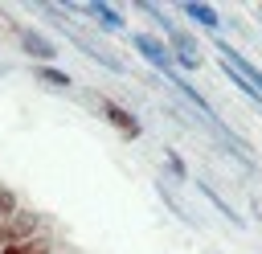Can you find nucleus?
I'll return each instance as SVG.
<instances>
[{
    "label": "nucleus",
    "instance_id": "5",
    "mask_svg": "<svg viewBox=\"0 0 262 254\" xmlns=\"http://www.w3.org/2000/svg\"><path fill=\"white\" fill-rule=\"evenodd\" d=\"M180 12H184V16H192V20H196V25H205V29H217V25H221L217 8H209V4H196V0H184V4H180Z\"/></svg>",
    "mask_w": 262,
    "mask_h": 254
},
{
    "label": "nucleus",
    "instance_id": "8",
    "mask_svg": "<svg viewBox=\"0 0 262 254\" xmlns=\"http://www.w3.org/2000/svg\"><path fill=\"white\" fill-rule=\"evenodd\" d=\"M12 217H16V193L0 184V225H8Z\"/></svg>",
    "mask_w": 262,
    "mask_h": 254
},
{
    "label": "nucleus",
    "instance_id": "2",
    "mask_svg": "<svg viewBox=\"0 0 262 254\" xmlns=\"http://www.w3.org/2000/svg\"><path fill=\"white\" fill-rule=\"evenodd\" d=\"M217 49H221L225 66H233V70H237V74H242V78H246V82H250V86L262 94V70H258V66H254V61H250L242 49H233V45H225V41H217Z\"/></svg>",
    "mask_w": 262,
    "mask_h": 254
},
{
    "label": "nucleus",
    "instance_id": "11",
    "mask_svg": "<svg viewBox=\"0 0 262 254\" xmlns=\"http://www.w3.org/2000/svg\"><path fill=\"white\" fill-rule=\"evenodd\" d=\"M8 242H12V238H8V225H0V250H4Z\"/></svg>",
    "mask_w": 262,
    "mask_h": 254
},
{
    "label": "nucleus",
    "instance_id": "1",
    "mask_svg": "<svg viewBox=\"0 0 262 254\" xmlns=\"http://www.w3.org/2000/svg\"><path fill=\"white\" fill-rule=\"evenodd\" d=\"M131 45L139 49V57H147L160 74H168L172 78V53H168V45L160 41V37H151V33H131Z\"/></svg>",
    "mask_w": 262,
    "mask_h": 254
},
{
    "label": "nucleus",
    "instance_id": "6",
    "mask_svg": "<svg viewBox=\"0 0 262 254\" xmlns=\"http://www.w3.org/2000/svg\"><path fill=\"white\" fill-rule=\"evenodd\" d=\"M82 12H90L102 29H123V16H119V8H111V4H82Z\"/></svg>",
    "mask_w": 262,
    "mask_h": 254
},
{
    "label": "nucleus",
    "instance_id": "10",
    "mask_svg": "<svg viewBox=\"0 0 262 254\" xmlns=\"http://www.w3.org/2000/svg\"><path fill=\"white\" fill-rule=\"evenodd\" d=\"M168 164H172V172H176V176H180V180H184V160H180V156H176V152H168Z\"/></svg>",
    "mask_w": 262,
    "mask_h": 254
},
{
    "label": "nucleus",
    "instance_id": "7",
    "mask_svg": "<svg viewBox=\"0 0 262 254\" xmlns=\"http://www.w3.org/2000/svg\"><path fill=\"white\" fill-rule=\"evenodd\" d=\"M33 78H37V82H45V86H53V90H66V86H70V74H66V70H57V66H37V70H33Z\"/></svg>",
    "mask_w": 262,
    "mask_h": 254
},
{
    "label": "nucleus",
    "instance_id": "3",
    "mask_svg": "<svg viewBox=\"0 0 262 254\" xmlns=\"http://www.w3.org/2000/svg\"><path fill=\"white\" fill-rule=\"evenodd\" d=\"M16 37H20V49H25L29 57H37L41 66H49V61L57 57V45H53L49 37H41V33H33V29H20Z\"/></svg>",
    "mask_w": 262,
    "mask_h": 254
},
{
    "label": "nucleus",
    "instance_id": "9",
    "mask_svg": "<svg viewBox=\"0 0 262 254\" xmlns=\"http://www.w3.org/2000/svg\"><path fill=\"white\" fill-rule=\"evenodd\" d=\"M0 254H45V242H37V238L33 242H8Z\"/></svg>",
    "mask_w": 262,
    "mask_h": 254
},
{
    "label": "nucleus",
    "instance_id": "4",
    "mask_svg": "<svg viewBox=\"0 0 262 254\" xmlns=\"http://www.w3.org/2000/svg\"><path fill=\"white\" fill-rule=\"evenodd\" d=\"M98 107H102L106 123H111V127H119L127 139H135V135H139V119H135L127 107H119V102H111V98H98Z\"/></svg>",
    "mask_w": 262,
    "mask_h": 254
}]
</instances>
